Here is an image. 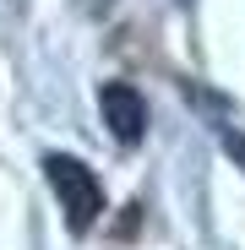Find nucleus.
Segmentation results:
<instances>
[{"mask_svg": "<svg viewBox=\"0 0 245 250\" xmlns=\"http://www.w3.org/2000/svg\"><path fill=\"white\" fill-rule=\"evenodd\" d=\"M44 180L60 201V212H66V229L71 234H88L104 212V185L98 174L88 169V163H76L71 152H44Z\"/></svg>", "mask_w": 245, "mask_h": 250, "instance_id": "1", "label": "nucleus"}, {"mask_svg": "<svg viewBox=\"0 0 245 250\" xmlns=\"http://www.w3.org/2000/svg\"><path fill=\"white\" fill-rule=\"evenodd\" d=\"M98 109H104V125H109V136L120 147H136L142 131H147V104L142 93L131 87V82H109V87L98 93Z\"/></svg>", "mask_w": 245, "mask_h": 250, "instance_id": "2", "label": "nucleus"}, {"mask_svg": "<svg viewBox=\"0 0 245 250\" xmlns=\"http://www.w3.org/2000/svg\"><path fill=\"white\" fill-rule=\"evenodd\" d=\"M223 147H229V158H234L240 169H245V136H240V131H229V125H223Z\"/></svg>", "mask_w": 245, "mask_h": 250, "instance_id": "3", "label": "nucleus"}]
</instances>
